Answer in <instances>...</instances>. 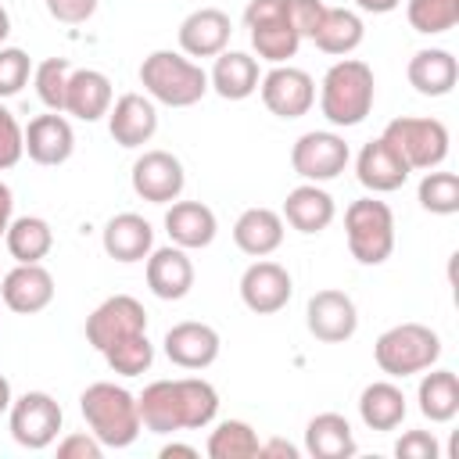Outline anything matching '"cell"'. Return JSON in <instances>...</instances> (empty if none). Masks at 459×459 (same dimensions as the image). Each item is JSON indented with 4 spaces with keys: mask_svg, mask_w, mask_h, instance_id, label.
Segmentation results:
<instances>
[{
    "mask_svg": "<svg viewBox=\"0 0 459 459\" xmlns=\"http://www.w3.org/2000/svg\"><path fill=\"white\" fill-rule=\"evenodd\" d=\"M420 412L430 423H448L459 412V377L452 369H423V380L416 387Z\"/></svg>",
    "mask_w": 459,
    "mask_h": 459,
    "instance_id": "obj_32",
    "label": "cell"
},
{
    "mask_svg": "<svg viewBox=\"0 0 459 459\" xmlns=\"http://www.w3.org/2000/svg\"><path fill=\"white\" fill-rule=\"evenodd\" d=\"M323 14H326V4L323 0H287V18H290V25H294V32L301 39H312L316 36Z\"/></svg>",
    "mask_w": 459,
    "mask_h": 459,
    "instance_id": "obj_42",
    "label": "cell"
},
{
    "mask_svg": "<svg viewBox=\"0 0 459 459\" xmlns=\"http://www.w3.org/2000/svg\"><path fill=\"white\" fill-rule=\"evenodd\" d=\"M100 244L108 251V258L115 262H143L154 247V230L143 215L136 212H118L104 222V233H100Z\"/></svg>",
    "mask_w": 459,
    "mask_h": 459,
    "instance_id": "obj_23",
    "label": "cell"
},
{
    "mask_svg": "<svg viewBox=\"0 0 459 459\" xmlns=\"http://www.w3.org/2000/svg\"><path fill=\"white\" fill-rule=\"evenodd\" d=\"M305 326L323 344H344L359 330V308L344 290H316L305 305Z\"/></svg>",
    "mask_w": 459,
    "mask_h": 459,
    "instance_id": "obj_14",
    "label": "cell"
},
{
    "mask_svg": "<svg viewBox=\"0 0 459 459\" xmlns=\"http://www.w3.org/2000/svg\"><path fill=\"white\" fill-rule=\"evenodd\" d=\"M25 154V129L18 126V118L0 104V172L14 169Z\"/></svg>",
    "mask_w": 459,
    "mask_h": 459,
    "instance_id": "obj_41",
    "label": "cell"
},
{
    "mask_svg": "<svg viewBox=\"0 0 459 459\" xmlns=\"http://www.w3.org/2000/svg\"><path fill=\"white\" fill-rule=\"evenodd\" d=\"M359 416L369 430H394L405 420V394L391 380H373L359 394Z\"/></svg>",
    "mask_w": 459,
    "mask_h": 459,
    "instance_id": "obj_31",
    "label": "cell"
},
{
    "mask_svg": "<svg viewBox=\"0 0 459 459\" xmlns=\"http://www.w3.org/2000/svg\"><path fill=\"white\" fill-rule=\"evenodd\" d=\"M11 215H14V194H11L7 183H0V240H4V233L11 226Z\"/></svg>",
    "mask_w": 459,
    "mask_h": 459,
    "instance_id": "obj_46",
    "label": "cell"
},
{
    "mask_svg": "<svg viewBox=\"0 0 459 459\" xmlns=\"http://www.w3.org/2000/svg\"><path fill=\"white\" fill-rule=\"evenodd\" d=\"M405 18L416 32L437 36V32H448L459 25V0H409Z\"/></svg>",
    "mask_w": 459,
    "mask_h": 459,
    "instance_id": "obj_36",
    "label": "cell"
},
{
    "mask_svg": "<svg viewBox=\"0 0 459 459\" xmlns=\"http://www.w3.org/2000/svg\"><path fill=\"white\" fill-rule=\"evenodd\" d=\"M290 294H294V280H290V273L280 262L258 258L240 276V301L255 316H273V312L287 308Z\"/></svg>",
    "mask_w": 459,
    "mask_h": 459,
    "instance_id": "obj_15",
    "label": "cell"
},
{
    "mask_svg": "<svg viewBox=\"0 0 459 459\" xmlns=\"http://www.w3.org/2000/svg\"><path fill=\"white\" fill-rule=\"evenodd\" d=\"M100 355H104V362H108L118 377H140V373H147L151 362H154V344L147 341V333H133V337L111 344V348L100 351Z\"/></svg>",
    "mask_w": 459,
    "mask_h": 459,
    "instance_id": "obj_38",
    "label": "cell"
},
{
    "mask_svg": "<svg viewBox=\"0 0 459 459\" xmlns=\"http://www.w3.org/2000/svg\"><path fill=\"white\" fill-rule=\"evenodd\" d=\"M355 434L351 423L341 412H319L305 427V452L316 459H351L355 455Z\"/></svg>",
    "mask_w": 459,
    "mask_h": 459,
    "instance_id": "obj_30",
    "label": "cell"
},
{
    "mask_svg": "<svg viewBox=\"0 0 459 459\" xmlns=\"http://www.w3.org/2000/svg\"><path fill=\"white\" fill-rule=\"evenodd\" d=\"M11 402H14V394H11V380L0 373V412H7V409H11Z\"/></svg>",
    "mask_w": 459,
    "mask_h": 459,
    "instance_id": "obj_50",
    "label": "cell"
},
{
    "mask_svg": "<svg viewBox=\"0 0 459 459\" xmlns=\"http://www.w3.org/2000/svg\"><path fill=\"white\" fill-rule=\"evenodd\" d=\"M348 251L362 265H384L394 251V212L377 197H359L344 212Z\"/></svg>",
    "mask_w": 459,
    "mask_h": 459,
    "instance_id": "obj_6",
    "label": "cell"
},
{
    "mask_svg": "<svg viewBox=\"0 0 459 459\" xmlns=\"http://www.w3.org/2000/svg\"><path fill=\"white\" fill-rule=\"evenodd\" d=\"M244 25H247L255 54L269 65L290 61L301 47V36L294 32L287 18V0H251L244 7Z\"/></svg>",
    "mask_w": 459,
    "mask_h": 459,
    "instance_id": "obj_8",
    "label": "cell"
},
{
    "mask_svg": "<svg viewBox=\"0 0 459 459\" xmlns=\"http://www.w3.org/2000/svg\"><path fill=\"white\" fill-rule=\"evenodd\" d=\"M405 75H409V82H412L416 93H423V97H445L459 82V61L452 57V50L427 47V50H416L409 57Z\"/></svg>",
    "mask_w": 459,
    "mask_h": 459,
    "instance_id": "obj_25",
    "label": "cell"
},
{
    "mask_svg": "<svg viewBox=\"0 0 459 459\" xmlns=\"http://www.w3.org/2000/svg\"><path fill=\"white\" fill-rule=\"evenodd\" d=\"M47 11L61 25H82V22L93 18L97 0H47Z\"/></svg>",
    "mask_w": 459,
    "mask_h": 459,
    "instance_id": "obj_45",
    "label": "cell"
},
{
    "mask_svg": "<svg viewBox=\"0 0 459 459\" xmlns=\"http://www.w3.org/2000/svg\"><path fill=\"white\" fill-rule=\"evenodd\" d=\"M133 190L136 197L151 201V204H172L179 201L183 186H186V172H183V161L172 154V151H143L136 161H133Z\"/></svg>",
    "mask_w": 459,
    "mask_h": 459,
    "instance_id": "obj_13",
    "label": "cell"
},
{
    "mask_svg": "<svg viewBox=\"0 0 459 459\" xmlns=\"http://www.w3.org/2000/svg\"><path fill=\"white\" fill-rule=\"evenodd\" d=\"M409 172H412V169L405 165V158H402L384 136L369 140V143L359 151V158H355V176H359V183H362L366 190H373V194H391V190L405 186Z\"/></svg>",
    "mask_w": 459,
    "mask_h": 459,
    "instance_id": "obj_21",
    "label": "cell"
},
{
    "mask_svg": "<svg viewBox=\"0 0 459 459\" xmlns=\"http://www.w3.org/2000/svg\"><path fill=\"white\" fill-rule=\"evenodd\" d=\"M258 434L251 423L244 420H222L212 434H208V455L212 459H255L258 455Z\"/></svg>",
    "mask_w": 459,
    "mask_h": 459,
    "instance_id": "obj_35",
    "label": "cell"
},
{
    "mask_svg": "<svg viewBox=\"0 0 459 459\" xmlns=\"http://www.w3.org/2000/svg\"><path fill=\"white\" fill-rule=\"evenodd\" d=\"M0 298L18 316L43 312L54 301V276L39 262H18L11 273L0 276Z\"/></svg>",
    "mask_w": 459,
    "mask_h": 459,
    "instance_id": "obj_17",
    "label": "cell"
},
{
    "mask_svg": "<svg viewBox=\"0 0 459 459\" xmlns=\"http://www.w3.org/2000/svg\"><path fill=\"white\" fill-rule=\"evenodd\" d=\"M161 459H172V455H183V459H197V448L194 445H179V441H169V445H161V452H158Z\"/></svg>",
    "mask_w": 459,
    "mask_h": 459,
    "instance_id": "obj_48",
    "label": "cell"
},
{
    "mask_svg": "<svg viewBox=\"0 0 459 459\" xmlns=\"http://www.w3.org/2000/svg\"><path fill=\"white\" fill-rule=\"evenodd\" d=\"M11 416V437L22 445V448H50L57 441V430L65 423V412L61 405L54 402V394L47 391H25L22 398L11 402L7 409Z\"/></svg>",
    "mask_w": 459,
    "mask_h": 459,
    "instance_id": "obj_9",
    "label": "cell"
},
{
    "mask_svg": "<svg viewBox=\"0 0 459 459\" xmlns=\"http://www.w3.org/2000/svg\"><path fill=\"white\" fill-rule=\"evenodd\" d=\"M72 151H75V133L61 111L36 115L25 126V154L36 165H65L72 158Z\"/></svg>",
    "mask_w": 459,
    "mask_h": 459,
    "instance_id": "obj_22",
    "label": "cell"
},
{
    "mask_svg": "<svg viewBox=\"0 0 459 459\" xmlns=\"http://www.w3.org/2000/svg\"><path fill=\"white\" fill-rule=\"evenodd\" d=\"M79 412L90 427V434L104 448H129L140 437V409L136 394H129L115 380H97L79 394Z\"/></svg>",
    "mask_w": 459,
    "mask_h": 459,
    "instance_id": "obj_3",
    "label": "cell"
},
{
    "mask_svg": "<svg viewBox=\"0 0 459 459\" xmlns=\"http://www.w3.org/2000/svg\"><path fill=\"white\" fill-rule=\"evenodd\" d=\"M161 348H165V359L179 369H208L219 359L222 337H219L215 326L186 319V323H176V326L165 330Z\"/></svg>",
    "mask_w": 459,
    "mask_h": 459,
    "instance_id": "obj_16",
    "label": "cell"
},
{
    "mask_svg": "<svg viewBox=\"0 0 459 459\" xmlns=\"http://www.w3.org/2000/svg\"><path fill=\"white\" fill-rule=\"evenodd\" d=\"M402 158L409 169H437L445 158H448V126L441 118H412V115H402V118H391L380 133Z\"/></svg>",
    "mask_w": 459,
    "mask_h": 459,
    "instance_id": "obj_7",
    "label": "cell"
},
{
    "mask_svg": "<svg viewBox=\"0 0 459 459\" xmlns=\"http://www.w3.org/2000/svg\"><path fill=\"white\" fill-rule=\"evenodd\" d=\"M143 276H147V287H151L154 298H161V301H179V298H186L190 287H194V262H190V255H186L183 247H176V244H169V247H151Z\"/></svg>",
    "mask_w": 459,
    "mask_h": 459,
    "instance_id": "obj_20",
    "label": "cell"
},
{
    "mask_svg": "<svg viewBox=\"0 0 459 459\" xmlns=\"http://www.w3.org/2000/svg\"><path fill=\"white\" fill-rule=\"evenodd\" d=\"M402 0H355V7L359 11H369V14H387V11H394Z\"/></svg>",
    "mask_w": 459,
    "mask_h": 459,
    "instance_id": "obj_49",
    "label": "cell"
},
{
    "mask_svg": "<svg viewBox=\"0 0 459 459\" xmlns=\"http://www.w3.org/2000/svg\"><path fill=\"white\" fill-rule=\"evenodd\" d=\"M133 333H147V308L133 294H111L86 316V341L97 351H108Z\"/></svg>",
    "mask_w": 459,
    "mask_h": 459,
    "instance_id": "obj_11",
    "label": "cell"
},
{
    "mask_svg": "<svg viewBox=\"0 0 459 459\" xmlns=\"http://www.w3.org/2000/svg\"><path fill=\"white\" fill-rule=\"evenodd\" d=\"M136 409H140V427L151 434L201 430L219 412V391L204 377L154 380L136 398Z\"/></svg>",
    "mask_w": 459,
    "mask_h": 459,
    "instance_id": "obj_1",
    "label": "cell"
},
{
    "mask_svg": "<svg viewBox=\"0 0 459 459\" xmlns=\"http://www.w3.org/2000/svg\"><path fill=\"white\" fill-rule=\"evenodd\" d=\"M165 233L176 247L194 251V247H208L219 233L215 212L201 201H172L165 212Z\"/></svg>",
    "mask_w": 459,
    "mask_h": 459,
    "instance_id": "obj_24",
    "label": "cell"
},
{
    "mask_svg": "<svg viewBox=\"0 0 459 459\" xmlns=\"http://www.w3.org/2000/svg\"><path fill=\"white\" fill-rule=\"evenodd\" d=\"M262 72L258 61L244 50H222L215 54V65L208 72V90H215L222 100H244L258 90Z\"/></svg>",
    "mask_w": 459,
    "mask_h": 459,
    "instance_id": "obj_26",
    "label": "cell"
},
{
    "mask_svg": "<svg viewBox=\"0 0 459 459\" xmlns=\"http://www.w3.org/2000/svg\"><path fill=\"white\" fill-rule=\"evenodd\" d=\"M140 86L158 104L190 108L208 93V72L179 50H154L140 65Z\"/></svg>",
    "mask_w": 459,
    "mask_h": 459,
    "instance_id": "obj_4",
    "label": "cell"
},
{
    "mask_svg": "<svg viewBox=\"0 0 459 459\" xmlns=\"http://www.w3.org/2000/svg\"><path fill=\"white\" fill-rule=\"evenodd\" d=\"M7 36H11V14H7V7L0 4V47H4Z\"/></svg>",
    "mask_w": 459,
    "mask_h": 459,
    "instance_id": "obj_51",
    "label": "cell"
},
{
    "mask_svg": "<svg viewBox=\"0 0 459 459\" xmlns=\"http://www.w3.org/2000/svg\"><path fill=\"white\" fill-rule=\"evenodd\" d=\"M4 244L14 262H43L54 247V230L39 215H22V219H11Z\"/></svg>",
    "mask_w": 459,
    "mask_h": 459,
    "instance_id": "obj_34",
    "label": "cell"
},
{
    "mask_svg": "<svg viewBox=\"0 0 459 459\" xmlns=\"http://www.w3.org/2000/svg\"><path fill=\"white\" fill-rule=\"evenodd\" d=\"M233 22L219 7H197L179 22V50L186 57H215L230 47Z\"/></svg>",
    "mask_w": 459,
    "mask_h": 459,
    "instance_id": "obj_19",
    "label": "cell"
},
{
    "mask_svg": "<svg viewBox=\"0 0 459 459\" xmlns=\"http://www.w3.org/2000/svg\"><path fill=\"white\" fill-rule=\"evenodd\" d=\"M111 108V79L97 68H72L65 90V111L79 122H97Z\"/></svg>",
    "mask_w": 459,
    "mask_h": 459,
    "instance_id": "obj_27",
    "label": "cell"
},
{
    "mask_svg": "<svg viewBox=\"0 0 459 459\" xmlns=\"http://www.w3.org/2000/svg\"><path fill=\"white\" fill-rule=\"evenodd\" d=\"M29 75H32V57L22 47H0V97L22 93Z\"/></svg>",
    "mask_w": 459,
    "mask_h": 459,
    "instance_id": "obj_40",
    "label": "cell"
},
{
    "mask_svg": "<svg viewBox=\"0 0 459 459\" xmlns=\"http://www.w3.org/2000/svg\"><path fill=\"white\" fill-rule=\"evenodd\" d=\"M57 455H61V459H100V455H104V445H100L90 430H82V434H65V437L57 441Z\"/></svg>",
    "mask_w": 459,
    "mask_h": 459,
    "instance_id": "obj_44",
    "label": "cell"
},
{
    "mask_svg": "<svg viewBox=\"0 0 459 459\" xmlns=\"http://www.w3.org/2000/svg\"><path fill=\"white\" fill-rule=\"evenodd\" d=\"M394 455L398 459H437L441 445H437V437L430 430H405L394 441Z\"/></svg>",
    "mask_w": 459,
    "mask_h": 459,
    "instance_id": "obj_43",
    "label": "cell"
},
{
    "mask_svg": "<svg viewBox=\"0 0 459 459\" xmlns=\"http://www.w3.org/2000/svg\"><path fill=\"white\" fill-rule=\"evenodd\" d=\"M258 455H283V459H298V448H294L290 441H283V437H273V441L258 445Z\"/></svg>",
    "mask_w": 459,
    "mask_h": 459,
    "instance_id": "obj_47",
    "label": "cell"
},
{
    "mask_svg": "<svg viewBox=\"0 0 459 459\" xmlns=\"http://www.w3.org/2000/svg\"><path fill=\"white\" fill-rule=\"evenodd\" d=\"M108 133L118 147H143L158 133V108L147 93H122L108 108Z\"/></svg>",
    "mask_w": 459,
    "mask_h": 459,
    "instance_id": "obj_18",
    "label": "cell"
},
{
    "mask_svg": "<svg viewBox=\"0 0 459 459\" xmlns=\"http://www.w3.org/2000/svg\"><path fill=\"white\" fill-rule=\"evenodd\" d=\"M373 97H377L373 68L359 57L333 61L319 82V111L337 129L359 126L373 111Z\"/></svg>",
    "mask_w": 459,
    "mask_h": 459,
    "instance_id": "obj_2",
    "label": "cell"
},
{
    "mask_svg": "<svg viewBox=\"0 0 459 459\" xmlns=\"http://www.w3.org/2000/svg\"><path fill=\"white\" fill-rule=\"evenodd\" d=\"M373 359H377L380 373L402 380V377L430 369L441 359V337L423 323H398L377 337Z\"/></svg>",
    "mask_w": 459,
    "mask_h": 459,
    "instance_id": "obj_5",
    "label": "cell"
},
{
    "mask_svg": "<svg viewBox=\"0 0 459 459\" xmlns=\"http://www.w3.org/2000/svg\"><path fill=\"white\" fill-rule=\"evenodd\" d=\"M348 143L344 136L330 133V129H312V133H301L290 147V169L305 179V183H326V179H337L344 169H348Z\"/></svg>",
    "mask_w": 459,
    "mask_h": 459,
    "instance_id": "obj_10",
    "label": "cell"
},
{
    "mask_svg": "<svg viewBox=\"0 0 459 459\" xmlns=\"http://www.w3.org/2000/svg\"><path fill=\"white\" fill-rule=\"evenodd\" d=\"M233 244L251 255V258H265L283 244V215L273 208H247L237 215L233 222Z\"/></svg>",
    "mask_w": 459,
    "mask_h": 459,
    "instance_id": "obj_29",
    "label": "cell"
},
{
    "mask_svg": "<svg viewBox=\"0 0 459 459\" xmlns=\"http://www.w3.org/2000/svg\"><path fill=\"white\" fill-rule=\"evenodd\" d=\"M280 215H283V222H290L298 233L312 237V233H323V230L333 222L337 208H333V197H330L319 183H301V186H294V190L287 194Z\"/></svg>",
    "mask_w": 459,
    "mask_h": 459,
    "instance_id": "obj_28",
    "label": "cell"
},
{
    "mask_svg": "<svg viewBox=\"0 0 459 459\" xmlns=\"http://www.w3.org/2000/svg\"><path fill=\"white\" fill-rule=\"evenodd\" d=\"M258 93H262V104L276 118H301L316 104V82H312V75L305 68H294V65H273L262 75Z\"/></svg>",
    "mask_w": 459,
    "mask_h": 459,
    "instance_id": "obj_12",
    "label": "cell"
},
{
    "mask_svg": "<svg viewBox=\"0 0 459 459\" xmlns=\"http://www.w3.org/2000/svg\"><path fill=\"white\" fill-rule=\"evenodd\" d=\"M362 36H366V25H362V18H359L355 11H348V7H326L323 22H319V29H316V36H312V43H316L323 54L348 57V54L362 43Z\"/></svg>",
    "mask_w": 459,
    "mask_h": 459,
    "instance_id": "obj_33",
    "label": "cell"
},
{
    "mask_svg": "<svg viewBox=\"0 0 459 459\" xmlns=\"http://www.w3.org/2000/svg\"><path fill=\"white\" fill-rule=\"evenodd\" d=\"M68 75H72V65L65 57H47L32 68V86H36V97L50 108V111H65V90H68Z\"/></svg>",
    "mask_w": 459,
    "mask_h": 459,
    "instance_id": "obj_39",
    "label": "cell"
},
{
    "mask_svg": "<svg viewBox=\"0 0 459 459\" xmlns=\"http://www.w3.org/2000/svg\"><path fill=\"white\" fill-rule=\"evenodd\" d=\"M416 197L430 215H455L459 212V176L427 169V176L420 179Z\"/></svg>",
    "mask_w": 459,
    "mask_h": 459,
    "instance_id": "obj_37",
    "label": "cell"
}]
</instances>
